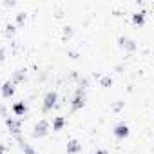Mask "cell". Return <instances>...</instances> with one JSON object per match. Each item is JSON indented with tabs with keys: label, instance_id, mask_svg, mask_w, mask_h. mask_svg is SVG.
Returning <instances> with one entry per match:
<instances>
[{
	"label": "cell",
	"instance_id": "6da1fadb",
	"mask_svg": "<svg viewBox=\"0 0 154 154\" xmlns=\"http://www.w3.org/2000/svg\"><path fill=\"white\" fill-rule=\"evenodd\" d=\"M84 105H85V89L78 87L76 93H74V96H72V100H71V109L72 111H80Z\"/></svg>",
	"mask_w": 154,
	"mask_h": 154
},
{
	"label": "cell",
	"instance_id": "7a4b0ae2",
	"mask_svg": "<svg viewBox=\"0 0 154 154\" xmlns=\"http://www.w3.org/2000/svg\"><path fill=\"white\" fill-rule=\"evenodd\" d=\"M56 102H58V94H56L54 91H49V93L44 96V103H42V109H44V112L51 111V109L56 105Z\"/></svg>",
	"mask_w": 154,
	"mask_h": 154
},
{
	"label": "cell",
	"instance_id": "3957f363",
	"mask_svg": "<svg viewBox=\"0 0 154 154\" xmlns=\"http://www.w3.org/2000/svg\"><path fill=\"white\" fill-rule=\"evenodd\" d=\"M47 132H49V122L40 120L33 129V138H44V136H47Z\"/></svg>",
	"mask_w": 154,
	"mask_h": 154
},
{
	"label": "cell",
	"instance_id": "277c9868",
	"mask_svg": "<svg viewBox=\"0 0 154 154\" xmlns=\"http://www.w3.org/2000/svg\"><path fill=\"white\" fill-rule=\"evenodd\" d=\"M118 44H120V47L122 49H125V51H136V40H132V38H129V36H120L118 38Z\"/></svg>",
	"mask_w": 154,
	"mask_h": 154
},
{
	"label": "cell",
	"instance_id": "5b68a950",
	"mask_svg": "<svg viewBox=\"0 0 154 154\" xmlns=\"http://www.w3.org/2000/svg\"><path fill=\"white\" fill-rule=\"evenodd\" d=\"M6 125H8V129H9L13 134H17V136H18V132H20V125H22V122H20V120H15V118L8 116V118H6Z\"/></svg>",
	"mask_w": 154,
	"mask_h": 154
},
{
	"label": "cell",
	"instance_id": "8992f818",
	"mask_svg": "<svg viewBox=\"0 0 154 154\" xmlns=\"http://www.w3.org/2000/svg\"><path fill=\"white\" fill-rule=\"evenodd\" d=\"M114 136L116 138H120V140H123V138H127L129 136V125L127 123H118L116 127H114Z\"/></svg>",
	"mask_w": 154,
	"mask_h": 154
},
{
	"label": "cell",
	"instance_id": "52a82bcc",
	"mask_svg": "<svg viewBox=\"0 0 154 154\" xmlns=\"http://www.w3.org/2000/svg\"><path fill=\"white\" fill-rule=\"evenodd\" d=\"M0 91H2V96L4 98H11L15 94V84L11 80H8V82L2 84V89H0Z\"/></svg>",
	"mask_w": 154,
	"mask_h": 154
},
{
	"label": "cell",
	"instance_id": "ba28073f",
	"mask_svg": "<svg viewBox=\"0 0 154 154\" xmlns=\"http://www.w3.org/2000/svg\"><path fill=\"white\" fill-rule=\"evenodd\" d=\"M80 150H82V145H80L78 140H69L67 141V152L69 154H78Z\"/></svg>",
	"mask_w": 154,
	"mask_h": 154
},
{
	"label": "cell",
	"instance_id": "9c48e42d",
	"mask_svg": "<svg viewBox=\"0 0 154 154\" xmlns=\"http://www.w3.org/2000/svg\"><path fill=\"white\" fill-rule=\"evenodd\" d=\"M145 15H147V13H145L143 9H141V11H134V13H132V24H134V26H143V24H145Z\"/></svg>",
	"mask_w": 154,
	"mask_h": 154
},
{
	"label": "cell",
	"instance_id": "30bf717a",
	"mask_svg": "<svg viewBox=\"0 0 154 154\" xmlns=\"http://www.w3.org/2000/svg\"><path fill=\"white\" fill-rule=\"evenodd\" d=\"M13 112H15L17 116H24V114L27 112V105H26V102H17V103L13 105Z\"/></svg>",
	"mask_w": 154,
	"mask_h": 154
},
{
	"label": "cell",
	"instance_id": "8fae6325",
	"mask_svg": "<svg viewBox=\"0 0 154 154\" xmlns=\"http://www.w3.org/2000/svg\"><path fill=\"white\" fill-rule=\"evenodd\" d=\"M24 78H26V69H18V71L13 72L11 82H13V84H20V82H24Z\"/></svg>",
	"mask_w": 154,
	"mask_h": 154
},
{
	"label": "cell",
	"instance_id": "7c38bea8",
	"mask_svg": "<svg viewBox=\"0 0 154 154\" xmlns=\"http://www.w3.org/2000/svg\"><path fill=\"white\" fill-rule=\"evenodd\" d=\"M63 125H65V118H63V116H56V118L53 120V131H54V132L62 131Z\"/></svg>",
	"mask_w": 154,
	"mask_h": 154
},
{
	"label": "cell",
	"instance_id": "4fadbf2b",
	"mask_svg": "<svg viewBox=\"0 0 154 154\" xmlns=\"http://www.w3.org/2000/svg\"><path fill=\"white\" fill-rule=\"evenodd\" d=\"M72 36V27L71 26H65L63 27V33H62V40H69Z\"/></svg>",
	"mask_w": 154,
	"mask_h": 154
},
{
	"label": "cell",
	"instance_id": "5bb4252c",
	"mask_svg": "<svg viewBox=\"0 0 154 154\" xmlns=\"http://www.w3.org/2000/svg\"><path fill=\"white\" fill-rule=\"evenodd\" d=\"M15 33H17V27L13 24H8L6 26V36H15Z\"/></svg>",
	"mask_w": 154,
	"mask_h": 154
},
{
	"label": "cell",
	"instance_id": "9a60e30c",
	"mask_svg": "<svg viewBox=\"0 0 154 154\" xmlns=\"http://www.w3.org/2000/svg\"><path fill=\"white\" fill-rule=\"evenodd\" d=\"M102 85H103V87L112 85V78H111V76H103V78H102Z\"/></svg>",
	"mask_w": 154,
	"mask_h": 154
},
{
	"label": "cell",
	"instance_id": "2e32d148",
	"mask_svg": "<svg viewBox=\"0 0 154 154\" xmlns=\"http://www.w3.org/2000/svg\"><path fill=\"white\" fill-rule=\"evenodd\" d=\"M26 18H27V15H26V13H18V15H17V24H24V22H26Z\"/></svg>",
	"mask_w": 154,
	"mask_h": 154
},
{
	"label": "cell",
	"instance_id": "e0dca14e",
	"mask_svg": "<svg viewBox=\"0 0 154 154\" xmlns=\"http://www.w3.org/2000/svg\"><path fill=\"white\" fill-rule=\"evenodd\" d=\"M24 154H38V152H36L31 145H26V147H24Z\"/></svg>",
	"mask_w": 154,
	"mask_h": 154
},
{
	"label": "cell",
	"instance_id": "ac0fdd59",
	"mask_svg": "<svg viewBox=\"0 0 154 154\" xmlns=\"http://www.w3.org/2000/svg\"><path fill=\"white\" fill-rule=\"evenodd\" d=\"M4 58H6V49H4V47H0V63L4 62Z\"/></svg>",
	"mask_w": 154,
	"mask_h": 154
},
{
	"label": "cell",
	"instance_id": "d6986e66",
	"mask_svg": "<svg viewBox=\"0 0 154 154\" xmlns=\"http://www.w3.org/2000/svg\"><path fill=\"white\" fill-rule=\"evenodd\" d=\"M122 105H123V103H116V105H114V111H120V109H122Z\"/></svg>",
	"mask_w": 154,
	"mask_h": 154
},
{
	"label": "cell",
	"instance_id": "ffe728a7",
	"mask_svg": "<svg viewBox=\"0 0 154 154\" xmlns=\"http://www.w3.org/2000/svg\"><path fill=\"white\" fill-rule=\"evenodd\" d=\"M4 152H6V147H4V145H0V154H4Z\"/></svg>",
	"mask_w": 154,
	"mask_h": 154
},
{
	"label": "cell",
	"instance_id": "44dd1931",
	"mask_svg": "<svg viewBox=\"0 0 154 154\" xmlns=\"http://www.w3.org/2000/svg\"><path fill=\"white\" fill-rule=\"evenodd\" d=\"M94 154H105V150H96Z\"/></svg>",
	"mask_w": 154,
	"mask_h": 154
}]
</instances>
